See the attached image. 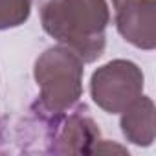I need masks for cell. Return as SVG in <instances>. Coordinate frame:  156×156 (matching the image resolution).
<instances>
[{"label": "cell", "instance_id": "cell-8", "mask_svg": "<svg viewBox=\"0 0 156 156\" xmlns=\"http://www.w3.org/2000/svg\"><path fill=\"white\" fill-rule=\"evenodd\" d=\"M112 2H118V0H112Z\"/></svg>", "mask_w": 156, "mask_h": 156}, {"label": "cell", "instance_id": "cell-4", "mask_svg": "<svg viewBox=\"0 0 156 156\" xmlns=\"http://www.w3.org/2000/svg\"><path fill=\"white\" fill-rule=\"evenodd\" d=\"M42 112V110H41ZM87 107H73L64 114H44L48 152L53 154H92L99 143V127L87 114Z\"/></svg>", "mask_w": 156, "mask_h": 156}, {"label": "cell", "instance_id": "cell-6", "mask_svg": "<svg viewBox=\"0 0 156 156\" xmlns=\"http://www.w3.org/2000/svg\"><path fill=\"white\" fill-rule=\"evenodd\" d=\"M121 132L127 141L149 147L154 141V103L147 96H140L121 112Z\"/></svg>", "mask_w": 156, "mask_h": 156}, {"label": "cell", "instance_id": "cell-5", "mask_svg": "<svg viewBox=\"0 0 156 156\" xmlns=\"http://www.w3.org/2000/svg\"><path fill=\"white\" fill-rule=\"evenodd\" d=\"M116 8V28L119 35L140 50L156 48L154 31V0H118Z\"/></svg>", "mask_w": 156, "mask_h": 156}, {"label": "cell", "instance_id": "cell-1", "mask_svg": "<svg viewBox=\"0 0 156 156\" xmlns=\"http://www.w3.org/2000/svg\"><path fill=\"white\" fill-rule=\"evenodd\" d=\"M44 31L83 59L98 61L107 46L110 9L107 0H37Z\"/></svg>", "mask_w": 156, "mask_h": 156}, {"label": "cell", "instance_id": "cell-2", "mask_svg": "<svg viewBox=\"0 0 156 156\" xmlns=\"http://www.w3.org/2000/svg\"><path fill=\"white\" fill-rule=\"evenodd\" d=\"M85 62L68 46H51L44 50L33 66V77L39 87L35 107L44 114H64L73 108L83 96Z\"/></svg>", "mask_w": 156, "mask_h": 156}, {"label": "cell", "instance_id": "cell-7", "mask_svg": "<svg viewBox=\"0 0 156 156\" xmlns=\"http://www.w3.org/2000/svg\"><path fill=\"white\" fill-rule=\"evenodd\" d=\"M31 13V0H0V30L22 26Z\"/></svg>", "mask_w": 156, "mask_h": 156}, {"label": "cell", "instance_id": "cell-3", "mask_svg": "<svg viewBox=\"0 0 156 156\" xmlns=\"http://www.w3.org/2000/svg\"><path fill=\"white\" fill-rule=\"evenodd\" d=\"M143 85L145 77L136 62L114 59L92 73L90 96L101 110L108 114H121L141 96Z\"/></svg>", "mask_w": 156, "mask_h": 156}]
</instances>
